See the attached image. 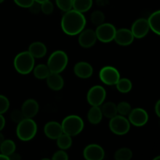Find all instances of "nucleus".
<instances>
[{"mask_svg":"<svg viewBox=\"0 0 160 160\" xmlns=\"http://www.w3.org/2000/svg\"><path fill=\"white\" fill-rule=\"evenodd\" d=\"M97 38L95 31L92 29L83 30L79 34L78 42L81 47L84 48H89L96 43Z\"/></svg>","mask_w":160,"mask_h":160,"instance_id":"obj_13","label":"nucleus"},{"mask_svg":"<svg viewBox=\"0 0 160 160\" xmlns=\"http://www.w3.org/2000/svg\"><path fill=\"white\" fill-rule=\"evenodd\" d=\"M90 20L95 26H99L105 21V14L101 10H95L91 14Z\"/></svg>","mask_w":160,"mask_h":160,"instance_id":"obj_29","label":"nucleus"},{"mask_svg":"<svg viewBox=\"0 0 160 160\" xmlns=\"http://www.w3.org/2000/svg\"><path fill=\"white\" fill-rule=\"evenodd\" d=\"M38 131L36 122L31 118H24L17 123L16 133L20 140L28 142L35 137Z\"/></svg>","mask_w":160,"mask_h":160,"instance_id":"obj_2","label":"nucleus"},{"mask_svg":"<svg viewBox=\"0 0 160 160\" xmlns=\"http://www.w3.org/2000/svg\"><path fill=\"white\" fill-rule=\"evenodd\" d=\"M68 61L69 59L67 53L62 50H57L50 55L47 66L51 73H60L67 67Z\"/></svg>","mask_w":160,"mask_h":160,"instance_id":"obj_5","label":"nucleus"},{"mask_svg":"<svg viewBox=\"0 0 160 160\" xmlns=\"http://www.w3.org/2000/svg\"><path fill=\"white\" fill-rule=\"evenodd\" d=\"M5 125H6V119L4 118L2 114H0V131H2L3 128H5Z\"/></svg>","mask_w":160,"mask_h":160,"instance_id":"obj_38","label":"nucleus"},{"mask_svg":"<svg viewBox=\"0 0 160 160\" xmlns=\"http://www.w3.org/2000/svg\"><path fill=\"white\" fill-rule=\"evenodd\" d=\"M34 1L38 2H39V3H42V2H43L47 1V0H34Z\"/></svg>","mask_w":160,"mask_h":160,"instance_id":"obj_43","label":"nucleus"},{"mask_svg":"<svg viewBox=\"0 0 160 160\" xmlns=\"http://www.w3.org/2000/svg\"><path fill=\"white\" fill-rule=\"evenodd\" d=\"M41 11L45 15H50L54 11V5L50 0L41 3Z\"/></svg>","mask_w":160,"mask_h":160,"instance_id":"obj_32","label":"nucleus"},{"mask_svg":"<svg viewBox=\"0 0 160 160\" xmlns=\"http://www.w3.org/2000/svg\"><path fill=\"white\" fill-rule=\"evenodd\" d=\"M9 108V101L5 95H0V114H3L8 111Z\"/></svg>","mask_w":160,"mask_h":160,"instance_id":"obj_33","label":"nucleus"},{"mask_svg":"<svg viewBox=\"0 0 160 160\" xmlns=\"http://www.w3.org/2000/svg\"><path fill=\"white\" fill-rule=\"evenodd\" d=\"M149 29L157 35L160 34V11L157 10L149 16L148 20Z\"/></svg>","mask_w":160,"mask_h":160,"instance_id":"obj_22","label":"nucleus"},{"mask_svg":"<svg viewBox=\"0 0 160 160\" xmlns=\"http://www.w3.org/2000/svg\"><path fill=\"white\" fill-rule=\"evenodd\" d=\"M100 109H101L102 116L108 119L112 118L118 114L117 113V105L112 102H108L106 103L103 102L100 106Z\"/></svg>","mask_w":160,"mask_h":160,"instance_id":"obj_21","label":"nucleus"},{"mask_svg":"<svg viewBox=\"0 0 160 160\" xmlns=\"http://www.w3.org/2000/svg\"><path fill=\"white\" fill-rule=\"evenodd\" d=\"M106 98V89L100 85L91 88L87 94L88 102L92 106H100Z\"/></svg>","mask_w":160,"mask_h":160,"instance_id":"obj_8","label":"nucleus"},{"mask_svg":"<svg viewBox=\"0 0 160 160\" xmlns=\"http://www.w3.org/2000/svg\"><path fill=\"white\" fill-rule=\"evenodd\" d=\"M20 110L25 118L32 119L38 112L39 105L36 100L33 99V98H29L23 103Z\"/></svg>","mask_w":160,"mask_h":160,"instance_id":"obj_16","label":"nucleus"},{"mask_svg":"<svg viewBox=\"0 0 160 160\" xmlns=\"http://www.w3.org/2000/svg\"><path fill=\"white\" fill-rule=\"evenodd\" d=\"M62 132L73 137L79 134L83 131L84 123L81 117L77 115H70L63 119L62 123Z\"/></svg>","mask_w":160,"mask_h":160,"instance_id":"obj_4","label":"nucleus"},{"mask_svg":"<svg viewBox=\"0 0 160 160\" xmlns=\"http://www.w3.org/2000/svg\"><path fill=\"white\" fill-rule=\"evenodd\" d=\"M99 78L106 85H116L120 78V72L112 66H106L99 71Z\"/></svg>","mask_w":160,"mask_h":160,"instance_id":"obj_9","label":"nucleus"},{"mask_svg":"<svg viewBox=\"0 0 160 160\" xmlns=\"http://www.w3.org/2000/svg\"><path fill=\"white\" fill-rule=\"evenodd\" d=\"M4 140H5L4 135H3V134H2L1 131H0V145H1L3 142H4Z\"/></svg>","mask_w":160,"mask_h":160,"instance_id":"obj_42","label":"nucleus"},{"mask_svg":"<svg viewBox=\"0 0 160 160\" xmlns=\"http://www.w3.org/2000/svg\"><path fill=\"white\" fill-rule=\"evenodd\" d=\"M133 153L130 148H121L117 150L114 154L115 160H131L132 159Z\"/></svg>","mask_w":160,"mask_h":160,"instance_id":"obj_28","label":"nucleus"},{"mask_svg":"<svg viewBox=\"0 0 160 160\" xmlns=\"http://www.w3.org/2000/svg\"><path fill=\"white\" fill-rule=\"evenodd\" d=\"M28 9H29L30 11H31V12H33V13H38L41 11V3L34 1V2L33 3Z\"/></svg>","mask_w":160,"mask_h":160,"instance_id":"obj_37","label":"nucleus"},{"mask_svg":"<svg viewBox=\"0 0 160 160\" xmlns=\"http://www.w3.org/2000/svg\"><path fill=\"white\" fill-rule=\"evenodd\" d=\"M149 30L148 20L145 18H140L134 22L131 31L135 38H143L148 34Z\"/></svg>","mask_w":160,"mask_h":160,"instance_id":"obj_12","label":"nucleus"},{"mask_svg":"<svg viewBox=\"0 0 160 160\" xmlns=\"http://www.w3.org/2000/svg\"><path fill=\"white\" fill-rule=\"evenodd\" d=\"M152 160H160V156H156V157L154 158Z\"/></svg>","mask_w":160,"mask_h":160,"instance_id":"obj_44","label":"nucleus"},{"mask_svg":"<svg viewBox=\"0 0 160 160\" xmlns=\"http://www.w3.org/2000/svg\"><path fill=\"white\" fill-rule=\"evenodd\" d=\"M16 5L22 8H29L33 3L34 0H13Z\"/></svg>","mask_w":160,"mask_h":160,"instance_id":"obj_36","label":"nucleus"},{"mask_svg":"<svg viewBox=\"0 0 160 160\" xmlns=\"http://www.w3.org/2000/svg\"><path fill=\"white\" fill-rule=\"evenodd\" d=\"M116 31L117 29L112 23H103L97 27L95 32L98 41L103 43H109L114 40Z\"/></svg>","mask_w":160,"mask_h":160,"instance_id":"obj_7","label":"nucleus"},{"mask_svg":"<svg viewBox=\"0 0 160 160\" xmlns=\"http://www.w3.org/2000/svg\"><path fill=\"white\" fill-rule=\"evenodd\" d=\"M57 145L61 150H67L71 147L72 143V137L71 136L68 135L67 134L62 133L57 139Z\"/></svg>","mask_w":160,"mask_h":160,"instance_id":"obj_26","label":"nucleus"},{"mask_svg":"<svg viewBox=\"0 0 160 160\" xmlns=\"http://www.w3.org/2000/svg\"><path fill=\"white\" fill-rule=\"evenodd\" d=\"M155 112H156V116L158 117H160V100H158L155 106Z\"/></svg>","mask_w":160,"mask_h":160,"instance_id":"obj_40","label":"nucleus"},{"mask_svg":"<svg viewBox=\"0 0 160 160\" xmlns=\"http://www.w3.org/2000/svg\"><path fill=\"white\" fill-rule=\"evenodd\" d=\"M134 39V37L131 30L128 28H120L116 31L113 41H115L116 43L121 46H128L132 44Z\"/></svg>","mask_w":160,"mask_h":160,"instance_id":"obj_14","label":"nucleus"},{"mask_svg":"<svg viewBox=\"0 0 160 160\" xmlns=\"http://www.w3.org/2000/svg\"><path fill=\"white\" fill-rule=\"evenodd\" d=\"M93 71L92 66L84 61L77 62L73 67V72L75 75L81 79H87L91 78L93 74Z\"/></svg>","mask_w":160,"mask_h":160,"instance_id":"obj_15","label":"nucleus"},{"mask_svg":"<svg viewBox=\"0 0 160 160\" xmlns=\"http://www.w3.org/2000/svg\"><path fill=\"white\" fill-rule=\"evenodd\" d=\"M83 156L86 160H103L105 157V151L100 145L91 144L84 148Z\"/></svg>","mask_w":160,"mask_h":160,"instance_id":"obj_11","label":"nucleus"},{"mask_svg":"<svg viewBox=\"0 0 160 160\" xmlns=\"http://www.w3.org/2000/svg\"><path fill=\"white\" fill-rule=\"evenodd\" d=\"M116 86L120 93L126 94L131 92L132 89V82L128 78H120Z\"/></svg>","mask_w":160,"mask_h":160,"instance_id":"obj_27","label":"nucleus"},{"mask_svg":"<svg viewBox=\"0 0 160 160\" xmlns=\"http://www.w3.org/2000/svg\"><path fill=\"white\" fill-rule=\"evenodd\" d=\"M10 117L12 121L17 123H19L25 118L24 116L22 113L21 110H19V109H15V110L12 111L10 114Z\"/></svg>","mask_w":160,"mask_h":160,"instance_id":"obj_34","label":"nucleus"},{"mask_svg":"<svg viewBox=\"0 0 160 160\" xmlns=\"http://www.w3.org/2000/svg\"><path fill=\"white\" fill-rule=\"evenodd\" d=\"M44 132L45 136L52 140H56L62 134L61 123L56 121H49L45 125Z\"/></svg>","mask_w":160,"mask_h":160,"instance_id":"obj_17","label":"nucleus"},{"mask_svg":"<svg viewBox=\"0 0 160 160\" xmlns=\"http://www.w3.org/2000/svg\"><path fill=\"white\" fill-rule=\"evenodd\" d=\"M93 5V0H73V9L84 13L88 12Z\"/></svg>","mask_w":160,"mask_h":160,"instance_id":"obj_23","label":"nucleus"},{"mask_svg":"<svg viewBox=\"0 0 160 160\" xmlns=\"http://www.w3.org/2000/svg\"><path fill=\"white\" fill-rule=\"evenodd\" d=\"M128 120L130 123L136 127H142L148 121V114L142 108H136L131 109L128 115Z\"/></svg>","mask_w":160,"mask_h":160,"instance_id":"obj_10","label":"nucleus"},{"mask_svg":"<svg viewBox=\"0 0 160 160\" xmlns=\"http://www.w3.org/2000/svg\"><path fill=\"white\" fill-rule=\"evenodd\" d=\"M16 151V144L13 141L9 139H5L4 142L0 145V152L1 154L4 156H9L12 153L15 152Z\"/></svg>","mask_w":160,"mask_h":160,"instance_id":"obj_25","label":"nucleus"},{"mask_svg":"<svg viewBox=\"0 0 160 160\" xmlns=\"http://www.w3.org/2000/svg\"><path fill=\"white\" fill-rule=\"evenodd\" d=\"M0 160H9V159L8 156H4L2 154H0Z\"/></svg>","mask_w":160,"mask_h":160,"instance_id":"obj_41","label":"nucleus"},{"mask_svg":"<svg viewBox=\"0 0 160 160\" xmlns=\"http://www.w3.org/2000/svg\"><path fill=\"white\" fill-rule=\"evenodd\" d=\"M42 160H52V159H48V158H45V159H42Z\"/></svg>","mask_w":160,"mask_h":160,"instance_id":"obj_45","label":"nucleus"},{"mask_svg":"<svg viewBox=\"0 0 160 160\" xmlns=\"http://www.w3.org/2000/svg\"><path fill=\"white\" fill-rule=\"evenodd\" d=\"M52 160H69V157L67 153L64 150H59L54 153Z\"/></svg>","mask_w":160,"mask_h":160,"instance_id":"obj_35","label":"nucleus"},{"mask_svg":"<svg viewBox=\"0 0 160 160\" xmlns=\"http://www.w3.org/2000/svg\"><path fill=\"white\" fill-rule=\"evenodd\" d=\"M32 71L34 73V77L38 80L46 79L47 77L51 73L48 66L45 64H38L34 67Z\"/></svg>","mask_w":160,"mask_h":160,"instance_id":"obj_24","label":"nucleus"},{"mask_svg":"<svg viewBox=\"0 0 160 160\" xmlns=\"http://www.w3.org/2000/svg\"><path fill=\"white\" fill-rule=\"evenodd\" d=\"M117 113L119 115L123 116V117L129 115L130 112L132 109L130 103L127 102H120L118 105H117Z\"/></svg>","mask_w":160,"mask_h":160,"instance_id":"obj_30","label":"nucleus"},{"mask_svg":"<svg viewBox=\"0 0 160 160\" xmlns=\"http://www.w3.org/2000/svg\"><path fill=\"white\" fill-rule=\"evenodd\" d=\"M8 157H9V160H20L21 159L20 154H18V153H16V152L12 153V154H11L10 156H8Z\"/></svg>","mask_w":160,"mask_h":160,"instance_id":"obj_39","label":"nucleus"},{"mask_svg":"<svg viewBox=\"0 0 160 160\" xmlns=\"http://www.w3.org/2000/svg\"><path fill=\"white\" fill-rule=\"evenodd\" d=\"M102 117L100 106H92L88 112V120L92 124H98L102 120Z\"/></svg>","mask_w":160,"mask_h":160,"instance_id":"obj_20","label":"nucleus"},{"mask_svg":"<svg viewBox=\"0 0 160 160\" xmlns=\"http://www.w3.org/2000/svg\"><path fill=\"white\" fill-rule=\"evenodd\" d=\"M86 26V18L84 14L74 9L65 12L61 20V28L67 35L79 34Z\"/></svg>","mask_w":160,"mask_h":160,"instance_id":"obj_1","label":"nucleus"},{"mask_svg":"<svg viewBox=\"0 0 160 160\" xmlns=\"http://www.w3.org/2000/svg\"><path fill=\"white\" fill-rule=\"evenodd\" d=\"M13 66L20 74L27 75L31 73L34 67V58L28 51L22 52L14 58Z\"/></svg>","mask_w":160,"mask_h":160,"instance_id":"obj_3","label":"nucleus"},{"mask_svg":"<svg viewBox=\"0 0 160 160\" xmlns=\"http://www.w3.org/2000/svg\"><path fill=\"white\" fill-rule=\"evenodd\" d=\"M56 3L58 8L63 12L73 9V0H56Z\"/></svg>","mask_w":160,"mask_h":160,"instance_id":"obj_31","label":"nucleus"},{"mask_svg":"<svg viewBox=\"0 0 160 160\" xmlns=\"http://www.w3.org/2000/svg\"><path fill=\"white\" fill-rule=\"evenodd\" d=\"M5 0H0V4H1V3H2Z\"/></svg>","mask_w":160,"mask_h":160,"instance_id":"obj_46","label":"nucleus"},{"mask_svg":"<svg viewBox=\"0 0 160 160\" xmlns=\"http://www.w3.org/2000/svg\"><path fill=\"white\" fill-rule=\"evenodd\" d=\"M28 52L34 59H40L46 55L47 48L43 42H34L29 45Z\"/></svg>","mask_w":160,"mask_h":160,"instance_id":"obj_19","label":"nucleus"},{"mask_svg":"<svg viewBox=\"0 0 160 160\" xmlns=\"http://www.w3.org/2000/svg\"><path fill=\"white\" fill-rule=\"evenodd\" d=\"M45 80L48 87L53 91L61 90L64 86L63 78L59 73H50Z\"/></svg>","mask_w":160,"mask_h":160,"instance_id":"obj_18","label":"nucleus"},{"mask_svg":"<svg viewBox=\"0 0 160 160\" xmlns=\"http://www.w3.org/2000/svg\"><path fill=\"white\" fill-rule=\"evenodd\" d=\"M109 127L113 134L117 135H124L129 132L131 123L127 117L117 114L110 119Z\"/></svg>","mask_w":160,"mask_h":160,"instance_id":"obj_6","label":"nucleus"}]
</instances>
